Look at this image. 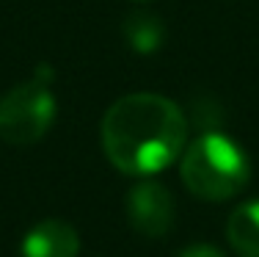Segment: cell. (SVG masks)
Instances as JSON below:
<instances>
[{
  "mask_svg": "<svg viewBox=\"0 0 259 257\" xmlns=\"http://www.w3.org/2000/svg\"><path fill=\"white\" fill-rule=\"evenodd\" d=\"M53 81V66L41 64L28 81L17 83L0 97V141L11 146H30L47 136L58 114Z\"/></svg>",
  "mask_w": 259,
  "mask_h": 257,
  "instance_id": "obj_3",
  "label": "cell"
},
{
  "mask_svg": "<svg viewBox=\"0 0 259 257\" xmlns=\"http://www.w3.org/2000/svg\"><path fill=\"white\" fill-rule=\"evenodd\" d=\"M133 3H149V0H133Z\"/></svg>",
  "mask_w": 259,
  "mask_h": 257,
  "instance_id": "obj_9",
  "label": "cell"
},
{
  "mask_svg": "<svg viewBox=\"0 0 259 257\" xmlns=\"http://www.w3.org/2000/svg\"><path fill=\"white\" fill-rule=\"evenodd\" d=\"M105 158L121 174L149 177L168 169L188 144V119L174 100L152 91L119 97L100 127Z\"/></svg>",
  "mask_w": 259,
  "mask_h": 257,
  "instance_id": "obj_1",
  "label": "cell"
},
{
  "mask_svg": "<svg viewBox=\"0 0 259 257\" xmlns=\"http://www.w3.org/2000/svg\"><path fill=\"white\" fill-rule=\"evenodd\" d=\"M226 238L237 257H259V202L234 207L226 222Z\"/></svg>",
  "mask_w": 259,
  "mask_h": 257,
  "instance_id": "obj_7",
  "label": "cell"
},
{
  "mask_svg": "<svg viewBox=\"0 0 259 257\" xmlns=\"http://www.w3.org/2000/svg\"><path fill=\"white\" fill-rule=\"evenodd\" d=\"M127 222L144 238H163L174 227V197L157 180H141L127 191Z\"/></svg>",
  "mask_w": 259,
  "mask_h": 257,
  "instance_id": "obj_4",
  "label": "cell"
},
{
  "mask_svg": "<svg viewBox=\"0 0 259 257\" xmlns=\"http://www.w3.org/2000/svg\"><path fill=\"white\" fill-rule=\"evenodd\" d=\"M182 182L204 202H226L237 197L251 180L245 150L221 130H207L182 150Z\"/></svg>",
  "mask_w": 259,
  "mask_h": 257,
  "instance_id": "obj_2",
  "label": "cell"
},
{
  "mask_svg": "<svg viewBox=\"0 0 259 257\" xmlns=\"http://www.w3.org/2000/svg\"><path fill=\"white\" fill-rule=\"evenodd\" d=\"M124 42L138 56H155L165 45V25L152 11H133L124 20Z\"/></svg>",
  "mask_w": 259,
  "mask_h": 257,
  "instance_id": "obj_6",
  "label": "cell"
},
{
  "mask_svg": "<svg viewBox=\"0 0 259 257\" xmlns=\"http://www.w3.org/2000/svg\"><path fill=\"white\" fill-rule=\"evenodd\" d=\"M22 257H77L80 235L69 222L61 218H45L33 224L20 243Z\"/></svg>",
  "mask_w": 259,
  "mask_h": 257,
  "instance_id": "obj_5",
  "label": "cell"
},
{
  "mask_svg": "<svg viewBox=\"0 0 259 257\" xmlns=\"http://www.w3.org/2000/svg\"><path fill=\"white\" fill-rule=\"evenodd\" d=\"M177 257H226V254L221 252V249L209 246V243H193V246L182 249Z\"/></svg>",
  "mask_w": 259,
  "mask_h": 257,
  "instance_id": "obj_8",
  "label": "cell"
}]
</instances>
